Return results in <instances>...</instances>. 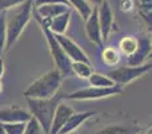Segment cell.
Masks as SVG:
<instances>
[{
    "mask_svg": "<svg viewBox=\"0 0 152 134\" xmlns=\"http://www.w3.org/2000/svg\"><path fill=\"white\" fill-rule=\"evenodd\" d=\"M34 0H26L24 3L11 8L5 13V24H7V43H5V51H8L19 36L21 35L23 30L31 20Z\"/></svg>",
    "mask_w": 152,
    "mask_h": 134,
    "instance_id": "1",
    "label": "cell"
},
{
    "mask_svg": "<svg viewBox=\"0 0 152 134\" xmlns=\"http://www.w3.org/2000/svg\"><path fill=\"white\" fill-rule=\"evenodd\" d=\"M63 81L61 73L55 68L40 78H37L31 86L27 87V90L23 93L26 98H35V99H50L53 95L58 94V90Z\"/></svg>",
    "mask_w": 152,
    "mask_h": 134,
    "instance_id": "2",
    "label": "cell"
},
{
    "mask_svg": "<svg viewBox=\"0 0 152 134\" xmlns=\"http://www.w3.org/2000/svg\"><path fill=\"white\" fill-rule=\"evenodd\" d=\"M63 95L58 94L53 95L50 99H35V98H27V103L29 107V113L32 114L34 118L37 119L40 124L44 134H50L51 126H52V121L55 117V111L58 105L60 103V99Z\"/></svg>",
    "mask_w": 152,
    "mask_h": 134,
    "instance_id": "3",
    "label": "cell"
},
{
    "mask_svg": "<svg viewBox=\"0 0 152 134\" xmlns=\"http://www.w3.org/2000/svg\"><path fill=\"white\" fill-rule=\"evenodd\" d=\"M42 28H43V32H44L45 39H47L48 47H50L51 55H52V58H53L56 68L60 71L63 76L72 75V74H74V71H72V61L68 58V55L64 53L60 43L56 39L55 34H53L52 31H50L47 27H42Z\"/></svg>",
    "mask_w": 152,
    "mask_h": 134,
    "instance_id": "4",
    "label": "cell"
},
{
    "mask_svg": "<svg viewBox=\"0 0 152 134\" xmlns=\"http://www.w3.org/2000/svg\"><path fill=\"white\" fill-rule=\"evenodd\" d=\"M121 93L120 84H115L112 87H86V89H80L72 91L71 94L64 95L66 99H77V101H86V99H102V98H107L111 95H116Z\"/></svg>",
    "mask_w": 152,
    "mask_h": 134,
    "instance_id": "5",
    "label": "cell"
},
{
    "mask_svg": "<svg viewBox=\"0 0 152 134\" xmlns=\"http://www.w3.org/2000/svg\"><path fill=\"white\" fill-rule=\"evenodd\" d=\"M152 68V64H142V66H123L118 67L115 70L110 71L108 76L115 82L116 84H127L129 82L135 81V79L143 76L144 74H147Z\"/></svg>",
    "mask_w": 152,
    "mask_h": 134,
    "instance_id": "6",
    "label": "cell"
},
{
    "mask_svg": "<svg viewBox=\"0 0 152 134\" xmlns=\"http://www.w3.org/2000/svg\"><path fill=\"white\" fill-rule=\"evenodd\" d=\"M55 36H56V39H58V42L60 43L64 53L68 55V58L71 59L72 62H84V63L89 64V59H88V56H87V54L81 50L80 46L76 44L74 40H71L69 38L64 36V35L55 34Z\"/></svg>",
    "mask_w": 152,
    "mask_h": 134,
    "instance_id": "7",
    "label": "cell"
},
{
    "mask_svg": "<svg viewBox=\"0 0 152 134\" xmlns=\"http://www.w3.org/2000/svg\"><path fill=\"white\" fill-rule=\"evenodd\" d=\"M97 16H99V24H100V30H102L103 40H107L113 26L112 8H111L110 3L107 0H104L100 5H97Z\"/></svg>",
    "mask_w": 152,
    "mask_h": 134,
    "instance_id": "8",
    "label": "cell"
},
{
    "mask_svg": "<svg viewBox=\"0 0 152 134\" xmlns=\"http://www.w3.org/2000/svg\"><path fill=\"white\" fill-rule=\"evenodd\" d=\"M37 15V13H36ZM36 19L40 21L42 27H47L50 31H52L56 35H63L66 32L67 27L69 24V19H71V11H67L63 15H59L53 19H42L39 15L36 16Z\"/></svg>",
    "mask_w": 152,
    "mask_h": 134,
    "instance_id": "9",
    "label": "cell"
},
{
    "mask_svg": "<svg viewBox=\"0 0 152 134\" xmlns=\"http://www.w3.org/2000/svg\"><path fill=\"white\" fill-rule=\"evenodd\" d=\"M86 34L88 39L96 46L102 47L103 46V36H102V30H100L99 24V16H97V7H94L89 18L86 20Z\"/></svg>",
    "mask_w": 152,
    "mask_h": 134,
    "instance_id": "10",
    "label": "cell"
},
{
    "mask_svg": "<svg viewBox=\"0 0 152 134\" xmlns=\"http://www.w3.org/2000/svg\"><path fill=\"white\" fill-rule=\"evenodd\" d=\"M32 118V114L23 109L13 107L0 109V124H18V122H28Z\"/></svg>",
    "mask_w": 152,
    "mask_h": 134,
    "instance_id": "11",
    "label": "cell"
},
{
    "mask_svg": "<svg viewBox=\"0 0 152 134\" xmlns=\"http://www.w3.org/2000/svg\"><path fill=\"white\" fill-rule=\"evenodd\" d=\"M74 113H75V110L69 105H67V103H59L55 111V117H53L50 134H59L61 127L67 124V121L71 118V115Z\"/></svg>",
    "mask_w": 152,
    "mask_h": 134,
    "instance_id": "12",
    "label": "cell"
},
{
    "mask_svg": "<svg viewBox=\"0 0 152 134\" xmlns=\"http://www.w3.org/2000/svg\"><path fill=\"white\" fill-rule=\"evenodd\" d=\"M152 51L150 38H140L137 50L134 55L128 56V66H142V63L150 56Z\"/></svg>",
    "mask_w": 152,
    "mask_h": 134,
    "instance_id": "13",
    "label": "cell"
},
{
    "mask_svg": "<svg viewBox=\"0 0 152 134\" xmlns=\"http://www.w3.org/2000/svg\"><path fill=\"white\" fill-rule=\"evenodd\" d=\"M94 111H81V113H74L71 115V118L67 121V124L61 127V130L59 134H69L72 133L75 129H77L81 124H84L86 121H88L91 117H94Z\"/></svg>",
    "mask_w": 152,
    "mask_h": 134,
    "instance_id": "14",
    "label": "cell"
},
{
    "mask_svg": "<svg viewBox=\"0 0 152 134\" xmlns=\"http://www.w3.org/2000/svg\"><path fill=\"white\" fill-rule=\"evenodd\" d=\"M69 11L67 4H47L36 8V13L42 19H53L59 15H63Z\"/></svg>",
    "mask_w": 152,
    "mask_h": 134,
    "instance_id": "15",
    "label": "cell"
},
{
    "mask_svg": "<svg viewBox=\"0 0 152 134\" xmlns=\"http://www.w3.org/2000/svg\"><path fill=\"white\" fill-rule=\"evenodd\" d=\"M140 132L136 125H111L94 134H137Z\"/></svg>",
    "mask_w": 152,
    "mask_h": 134,
    "instance_id": "16",
    "label": "cell"
},
{
    "mask_svg": "<svg viewBox=\"0 0 152 134\" xmlns=\"http://www.w3.org/2000/svg\"><path fill=\"white\" fill-rule=\"evenodd\" d=\"M139 15L147 24L148 30L152 31V0H136Z\"/></svg>",
    "mask_w": 152,
    "mask_h": 134,
    "instance_id": "17",
    "label": "cell"
},
{
    "mask_svg": "<svg viewBox=\"0 0 152 134\" xmlns=\"http://www.w3.org/2000/svg\"><path fill=\"white\" fill-rule=\"evenodd\" d=\"M137 46H139V39L135 36H124L119 43V50L126 56H131L136 53Z\"/></svg>",
    "mask_w": 152,
    "mask_h": 134,
    "instance_id": "18",
    "label": "cell"
},
{
    "mask_svg": "<svg viewBox=\"0 0 152 134\" xmlns=\"http://www.w3.org/2000/svg\"><path fill=\"white\" fill-rule=\"evenodd\" d=\"M67 1L69 3V5H74L84 20L89 18L92 10H94V7H91V3L88 0H67Z\"/></svg>",
    "mask_w": 152,
    "mask_h": 134,
    "instance_id": "19",
    "label": "cell"
},
{
    "mask_svg": "<svg viewBox=\"0 0 152 134\" xmlns=\"http://www.w3.org/2000/svg\"><path fill=\"white\" fill-rule=\"evenodd\" d=\"M102 59L105 66H116L120 62V54L113 47H105L102 53Z\"/></svg>",
    "mask_w": 152,
    "mask_h": 134,
    "instance_id": "20",
    "label": "cell"
},
{
    "mask_svg": "<svg viewBox=\"0 0 152 134\" xmlns=\"http://www.w3.org/2000/svg\"><path fill=\"white\" fill-rule=\"evenodd\" d=\"M88 81L91 83V86H94V87H112L116 84L110 76L102 75V74H97V73L92 74L88 78Z\"/></svg>",
    "mask_w": 152,
    "mask_h": 134,
    "instance_id": "21",
    "label": "cell"
},
{
    "mask_svg": "<svg viewBox=\"0 0 152 134\" xmlns=\"http://www.w3.org/2000/svg\"><path fill=\"white\" fill-rule=\"evenodd\" d=\"M72 71L76 76L83 79H88L94 74L91 64L84 63V62H72Z\"/></svg>",
    "mask_w": 152,
    "mask_h": 134,
    "instance_id": "22",
    "label": "cell"
},
{
    "mask_svg": "<svg viewBox=\"0 0 152 134\" xmlns=\"http://www.w3.org/2000/svg\"><path fill=\"white\" fill-rule=\"evenodd\" d=\"M5 13L7 11L0 12V58L5 50V43H7V24H5Z\"/></svg>",
    "mask_w": 152,
    "mask_h": 134,
    "instance_id": "23",
    "label": "cell"
},
{
    "mask_svg": "<svg viewBox=\"0 0 152 134\" xmlns=\"http://www.w3.org/2000/svg\"><path fill=\"white\" fill-rule=\"evenodd\" d=\"M7 134H24L27 122H18V124H1Z\"/></svg>",
    "mask_w": 152,
    "mask_h": 134,
    "instance_id": "24",
    "label": "cell"
},
{
    "mask_svg": "<svg viewBox=\"0 0 152 134\" xmlns=\"http://www.w3.org/2000/svg\"><path fill=\"white\" fill-rule=\"evenodd\" d=\"M24 134H44V132H43L40 124L37 122V119L32 117V118L27 122V126H26V130H24Z\"/></svg>",
    "mask_w": 152,
    "mask_h": 134,
    "instance_id": "25",
    "label": "cell"
},
{
    "mask_svg": "<svg viewBox=\"0 0 152 134\" xmlns=\"http://www.w3.org/2000/svg\"><path fill=\"white\" fill-rule=\"evenodd\" d=\"M26 0H0V12L1 11H8L11 8L16 7V5L24 3Z\"/></svg>",
    "mask_w": 152,
    "mask_h": 134,
    "instance_id": "26",
    "label": "cell"
},
{
    "mask_svg": "<svg viewBox=\"0 0 152 134\" xmlns=\"http://www.w3.org/2000/svg\"><path fill=\"white\" fill-rule=\"evenodd\" d=\"M35 7H42V5H47V4H67L69 5V3L67 0H34Z\"/></svg>",
    "mask_w": 152,
    "mask_h": 134,
    "instance_id": "27",
    "label": "cell"
},
{
    "mask_svg": "<svg viewBox=\"0 0 152 134\" xmlns=\"http://www.w3.org/2000/svg\"><path fill=\"white\" fill-rule=\"evenodd\" d=\"M3 74H4V61L3 58H0V78L3 76Z\"/></svg>",
    "mask_w": 152,
    "mask_h": 134,
    "instance_id": "28",
    "label": "cell"
},
{
    "mask_svg": "<svg viewBox=\"0 0 152 134\" xmlns=\"http://www.w3.org/2000/svg\"><path fill=\"white\" fill-rule=\"evenodd\" d=\"M89 1H91L92 4L95 5V7H97V5H100L103 1H104V0H89Z\"/></svg>",
    "mask_w": 152,
    "mask_h": 134,
    "instance_id": "29",
    "label": "cell"
},
{
    "mask_svg": "<svg viewBox=\"0 0 152 134\" xmlns=\"http://www.w3.org/2000/svg\"><path fill=\"white\" fill-rule=\"evenodd\" d=\"M0 134H7L5 133V130H4V127H3V125L0 124Z\"/></svg>",
    "mask_w": 152,
    "mask_h": 134,
    "instance_id": "30",
    "label": "cell"
},
{
    "mask_svg": "<svg viewBox=\"0 0 152 134\" xmlns=\"http://www.w3.org/2000/svg\"><path fill=\"white\" fill-rule=\"evenodd\" d=\"M144 134H152V127H150V129L147 130V132H145Z\"/></svg>",
    "mask_w": 152,
    "mask_h": 134,
    "instance_id": "31",
    "label": "cell"
},
{
    "mask_svg": "<svg viewBox=\"0 0 152 134\" xmlns=\"http://www.w3.org/2000/svg\"><path fill=\"white\" fill-rule=\"evenodd\" d=\"M1 90H3V83H1V81H0V93H1Z\"/></svg>",
    "mask_w": 152,
    "mask_h": 134,
    "instance_id": "32",
    "label": "cell"
},
{
    "mask_svg": "<svg viewBox=\"0 0 152 134\" xmlns=\"http://www.w3.org/2000/svg\"><path fill=\"white\" fill-rule=\"evenodd\" d=\"M150 42H151V47H152V35H151V38H150Z\"/></svg>",
    "mask_w": 152,
    "mask_h": 134,
    "instance_id": "33",
    "label": "cell"
},
{
    "mask_svg": "<svg viewBox=\"0 0 152 134\" xmlns=\"http://www.w3.org/2000/svg\"><path fill=\"white\" fill-rule=\"evenodd\" d=\"M150 59H152V51H151V54H150V56H148Z\"/></svg>",
    "mask_w": 152,
    "mask_h": 134,
    "instance_id": "34",
    "label": "cell"
},
{
    "mask_svg": "<svg viewBox=\"0 0 152 134\" xmlns=\"http://www.w3.org/2000/svg\"><path fill=\"white\" fill-rule=\"evenodd\" d=\"M137 134H144V133H142V132H139V133H137Z\"/></svg>",
    "mask_w": 152,
    "mask_h": 134,
    "instance_id": "35",
    "label": "cell"
},
{
    "mask_svg": "<svg viewBox=\"0 0 152 134\" xmlns=\"http://www.w3.org/2000/svg\"><path fill=\"white\" fill-rule=\"evenodd\" d=\"M69 134H72V133H69Z\"/></svg>",
    "mask_w": 152,
    "mask_h": 134,
    "instance_id": "36",
    "label": "cell"
}]
</instances>
